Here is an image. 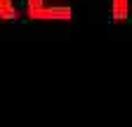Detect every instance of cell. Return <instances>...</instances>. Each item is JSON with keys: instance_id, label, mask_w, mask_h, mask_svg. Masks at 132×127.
I'll return each instance as SVG.
<instances>
[{"instance_id": "2", "label": "cell", "mask_w": 132, "mask_h": 127, "mask_svg": "<svg viewBox=\"0 0 132 127\" xmlns=\"http://www.w3.org/2000/svg\"><path fill=\"white\" fill-rule=\"evenodd\" d=\"M127 14H130V0H111V17L116 24L127 21Z\"/></svg>"}, {"instance_id": "1", "label": "cell", "mask_w": 132, "mask_h": 127, "mask_svg": "<svg viewBox=\"0 0 132 127\" xmlns=\"http://www.w3.org/2000/svg\"><path fill=\"white\" fill-rule=\"evenodd\" d=\"M26 14L36 21H71L73 7L66 0H26Z\"/></svg>"}]
</instances>
